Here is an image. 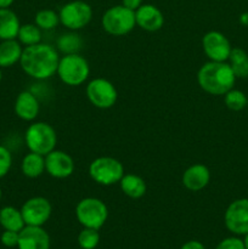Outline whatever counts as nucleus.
Returning a JSON list of instances; mask_svg holds the SVG:
<instances>
[{"mask_svg": "<svg viewBox=\"0 0 248 249\" xmlns=\"http://www.w3.org/2000/svg\"><path fill=\"white\" fill-rule=\"evenodd\" d=\"M58 61V53L53 46L38 43L23 49L19 65L29 77L44 80L57 72Z\"/></svg>", "mask_w": 248, "mask_h": 249, "instance_id": "f257e3e1", "label": "nucleus"}, {"mask_svg": "<svg viewBox=\"0 0 248 249\" xmlns=\"http://www.w3.org/2000/svg\"><path fill=\"white\" fill-rule=\"evenodd\" d=\"M197 82L202 90L211 95H225L235 85L236 75L226 62L209 61L199 68Z\"/></svg>", "mask_w": 248, "mask_h": 249, "instance_id": "f03ea898", "label": "nucleus"}, {"mask_svg": "<svg viewBox=\"0 0 248 249\" xmlns=\"http://www.w3.org/2000/svg\"><path fill=\"white\" fill-rule=\"evenodd\" d=\"M24 140L31 152L46 156L51 151L55 150L56 143H57V135H56L55 129L50 124L36 122L27 128Z\"/></svg>", "mask_w": 248, "mask_h": 249, "instance_id": "7ed1b4c3", "label": "nucleus"}, {"mask_svg": "<svg viewBox=\"0 0 248 249\" xmlns=\"http://www.w3.org/2000/svg\"><path fill=\"white\" fill-rule=\"evenodd\" d=\"M56 73L66 85L78 87L89 78L90 66L79 53H70L60 58Z\"/></svg>", "mask_w": 248, "mask_h": 249, "instance_id": "20e7f679", "label": "nucleus"}, {"mask_svg": "<svg viewBox=\"0 0 248 249\" xmlns=\"http://www.w3.org/2000/svg\"><path fill=\"white\" fill-rule=\"evenodd\" d=\"M101 23L105 31L111 36H125L136 26L135 11L123 5L112 6L104 14Z\"/></svg>", "mask_w": 248, "mask_h": 249, "instance_id": "39448f33", "label": "nucleus"}, {"mask_svg": "<svg viewBox=\"0 0 248 249\" xmlns=\"http://www.w3.org/2000/svg\"><path fill=\"white\" fill-rule=\"evenodd\" d=\"M75 216L84 228L100 230L108 218V209L101 199L87 197L75 207Z\"/></svg>", "mask_w": 248, "mask_h": 249, "instance_id": "423d86ee", "label": "nucleus"}, {"mask_svg": "<svg viewBox=\"0 0 248 249\" xmlns=\"http://www.w3.org/2000/svg\"><path fill=\"white\" fill-rule=\"evenodd\" d=\"M89 175L99 185L111 186L121 181L124 175V167L113 157H99L90 163Z\"/></svg>", "mask_w": 248, "mask_h": 249, "instance_id": "0eeeda50", "label": "nucleus"}, {"mask_svg": "<svg viewBox=\"0 0 248 249\" xmlns=\"http://www.w3.org/2000/svg\"><path fill=\"white\" fill-rule=\"evenodd\" d=\"M60 22L71 31H78L89 24L92 17V9L82 0L67 2L60 10Z\"/></svg>", "mask_w": 248, "mask_h": 249, "instance_id": "6e6552de", "label": "nucleus"}, {"mask_svg": "<svg viewBox=\"0 0 248 249\" xmlns=\"http://www.w3.org/2000/svg\"><path fill=\"white\" fill-rule=\"evenodd\" d=\"M87 96L91 105L101 109L113 107L118 99L114 85L105 78H95L89 82L87 85Z\"/></svg>", "mask_w": 248, "mask_h": 249, "instance_id": "1a4fd4ad", "label": "nucleus"}, {"mask_svg": "<svg viewBox=\"0 0 248 249\" xmlns=\"http://www.w3.org/2000/svg\"><path fill=\"white\" fill-rule=\"evenodd\" d=\"M53 207L45 197H32L24 202L21 208L22 216L26 225L43 226L50 219Z\"/></svg>", "mask_w": 248, "mask_h": 249, "instance_id": "9d476101", "label": "nucleus"}, {"mask_svg": "<svg viewBox=\"0 0 248 249\" xmlns=\"http://www.w3.org/2000/svg\"><path fill=\"white\" fill-rule=\"evenodd\" d=\"M225 226L235 235L248 233V199L240 198L231 202L226 208Z\"/></svg>", "mask_w": 248, "mask_h": 249, "instance_id": "9b49d317", "label": "nucleus"}, {"mask_svg": "<svg viewBox=\"0 0 248 249\" xmlns=\"http://www.w3.org/2000/svg\"><path fill=\"white\" fill-rule=\"evenodd\" d=\"M202 46L207 57L216 62H226L232 50L229 39L218 31H211L204 34Z\"/></svg>", "mask_w": 248, "mask_h": 249, "instance_id": "f8f14e48", "label": "nucleus"}, {"mask_svg": "<svg viewBox=\"0 0 248 249\" xmlns=\"http://www.w3.org/2000/svg\"><path fill=\"white\" fill-rule=\"evenodd\" d=\"M74 160L68 153L53 150L45 156V172L56 179H66L74 172Z\"/></svg>", "mask_w": 248, "mask_h": 249, "instance_id": "ddd939ff", "label": "nucleus"}, {"mask_svg": "<svg viewBox=\"0 0 248 249\" xmlns=\"http://www.w3.org/2000/svg\"><path fill=\"white\" fill-rule=\"evenodd\" d=\"M18 249H50V237L41 226L26 225L19 231Z\"/></svg>", "mask_w": 248, "mask_h": 249, "instance_id": "4468645a", "label": "nucleus"}, {"mask_svg": "<svg viewBox=\"0 0 248 249\" xmlns=\"http://www.w3.org/2000/svg\"><path fill=\"white\" fill-rule=\"evenodd\" d=\"M136 24L143 31L157 32L164 24V17L160 10L155 5H141L135 11Z\"/></svg>", "mask_w": 248, "mask_h": 249, "instance_id": "2eb2a0df", "label": "nucleus"}, {"mask_svg": "<svg viewBox=\"0 0 248 249\" xmlns=\"http://www.w3.org/2000/svg\"><path fill=\"white\" fill-rule=\"evenodd\" d=\"M211 181V172L204 164L191 165L182 174V184L190 191H201Z\"/></svg>", "mask_w": 248, "mask_h": 249, "instance_id": "dca6fc26", "label": "nucleus"}, {"mask_svg": "<svg viewBox=\"0 0 248 249\" xmlns=\"http://www.w3.org/2000/svg\"><path fill=\"white\" fill-rule=\"evenodd\" d=\"M40 105L35 95L31 91H22L15 101V113L18 118L32 122L38 117Z\"/></svg>", "mask_w": 248, "mask_h": 249, "instance_id": "f3484780", "label": "nucleus"}, {"mask_svg": "<svg viewBox=\"0 0 248 249\" xmlns=\"http://www.w3.org/2000/svg\"><path fill=\"white\" fill-rule=\"evenodd\" d=\"M19 19L17 15L12 10L0 9V40H9V39H17L18 34Z\"/></svg>", "mask_w": 248, "mask_h": 249, "instance_id": "a211bd4d", "label": "nucleus"}, {"mask_svg": "<svg viewBox=\"0 0 248 249\" xmlns=\"http://www.w3.org/2000/svg\"><path fill=\"white\" fill-rule=\"evenodd\" d=\"M21 43L17 39L1 40L0 43V67L7 68L19 62L22 56Z\"/></svg>", "mask_w": 248, "mask_h": 249, "instance_id": "6ab92c4d", "label": "nucleus"}, {"mask_svg": "<svg viewBox=\"0 0 248 249\" xmlns=\"http://www.w3.org/2000/svg\"><path fill=\"white\" fill-rule=\"evenodd\" d=\"M119 185L123 194L130 198H141L146 194V182L139 175L124 174L119 181Z\"/></svg>", "mask_w": 248, "mask_h": 249, "instance_id": "aec40b11", "label": "nucleus"}, {"mask_svg": "<svg viewBox=\"0 0 248 249\" xmlns=\"http://www.w3.org/2000/svg\"><path fill=\"white\" fill-rule=\"evenodd\" d=\"M21 170L24 177L35 179L45 172V156L29 152L22 160Z\"/></svg>", "mask_w": 248, "mask_h": 249, "instance_id": "412c9836", "label": "nucleus"}, {"mask_svg": "<svg viewBox=\"0 0 248 249\" xmlns=\"http://www.w3.org/2000/svg\"><path fill=\"white\" fill-rule=\"evenodd\" d=\"M0 225L4 228V230L19 232L26 226V224H24L21 211L15 207L7 206L0 209Z\"/></svg>", "mask_w": 248, "mask_h": 249, "instance_id": "4be33fe9", "label": "nucleus"}, {"mask_svg": "<svg viewBox=\"0 0 248 249\" xmlns=\"http://www.w3.org/2000/svg\"><path fill=\"white\" fill-rule=\"evenodd\" d=\"M229 61H230L229 65L236 78L248 77V53L243 49L232 48L229 56Z\"/></svg>", "mask_w": 248, "mask_h": 249, "instance_id": "5701e85b", "label": "nucleus"}, {"mask_svg": "<svg viewBox=\"0 0 248 249\" xmlns=\"http://www.w3.org/2000/svg\"><path fill=\"white\" fill-rule=\"evenodd\" d=\"M17 39L24 46H31L34 45V44H38L41 40V29L36 24H22L19 27Z\"/></svg>", "mask_w": 248, "mask_h": 249, "instance_id": "b1692460", "label": "nucleus"}, {"mask_svg": "<svg viewBox=\"0 0 248 249\" xmlns=\"http://www.w3.org/2000/svg\"><path fill=\"white\" fill-rule=\"evenodd\" d=\"M83 41L80 36L77 33H66L58 38L57 40V48L58 50L62 51L65 55H70V53H78V51L82 49Z\"/></svg>", "mask_w": 248, "mask_h": 249, "instance_id": "393cba45", "label": "nucleus"}, {"mask_svg": "<svg viewBox=\"0 0 248 249\" xmlns=\"http://www.w3.org/2000/svg\"><path fill=\"white\" fill-rule=\"evenodd\" d=\"M34 21H35V24L40 29L50 31V29H53L60 23V16L53 10L44 9L36 12Z\"/></svg>", "mask_w": 248, "mask_h": 249, "instance_id": "a878e982", "label": "nucleus"}, {"mask_svg": "<svg viewBox=\"0 0 248 249\" xmlns=\"http://www.w3.org/2000/svg\"><path fill=\"white\" fill-rule=\"evenodd\" d=\"M224 102L226 107L231 111H242L243 108L247 107V96L243 91L237 89H231L224 95Z\"/></svg>", "mask_w": 248, "mask_h": 249, "instance_id": "bb28decb", "label": "nucleus"}, {"mask_svg": "<svg viewBox=\"0 0 248 249\" xmlns=\"http://www.w3.org/2000/svg\"><path fill=\"white\" fill-rule=\"evenodd\" d=\"M100 233L96 229L84 228L78 235V243L82 249H95L99 246Z\"/></svg>", "mask_w": 248, "mask_h": 249, "instance_id": "cd10ccee", "label": "nucleus"}, {"mask_svg": "<svg viewBox=\"0 0 248 249\" xmlns=\"http://www.w3.org/2000/svg\"><path fill=\"white\" fill-rule=\"evenodd\" d=\"M12 165L11 152L5 146L0 145V179L6 177Z\"/></svg>", "mask_w": 248, "mask_h": 249, "instance_id": "c85d7f7f", "label": "nucleus"}, {"mask_svg": "<svg viewBox=\"0 0 248 249\" xmlns=\"http://www.w3.org/2000/svg\"><path fill=\"white\" fill-rule=\"evenodd\" d=\"M18 237H19V232H17V231L5 230L4 232L1 233L0 241H1V243L5 246V247L14 248V247H17V245H18Z\"/></svg>", "mask_w": 248, "mask_h": 249, "instance_id": "c756f323", "label": "nucleus"}, {"mask_svg": "<svg viewBox=\"0 0 248 249\" xmlns=\"http://www.w3.org/2000/svg\"><path fill=\"white\" fill-rule=\"evenodd\" d=\"M215 249H246L243 240L238 237H228L221 241Z\"/></svg>", "mask_w": 248, "mask_h": 249, "instance_id": "7c9ffc66", "label": "nucleus"}, {"mask_svg": "<svg viewBox=\"0 0 248 249\" xmlns=\"http://www.w3.org/2000/svg\"><path fill=\"white\" fill-rule=\"evenodd\" d=\"M122 5L133 11H136L142 5V0H122Z\"/></svg>", "mask_w": 248, "mask_h": 249, "instance_id": "2f4dec72", "label": "nucleus"}, {"mask_svg": "<svg viewBox=\"0 0 248 249\" xmlns=\"http://www.w3.org/2000/svg\"><path fill=\"white\" fill-rule=\"evenodd\" d=\"M180 249H206L204 248V246L202 245L199 241H189V242H186L185 245H182V247Z\"/></svg>", "mask_w": 248, "mask_h": 249, "instance_id": "473e14b6", "label": "nucleus"}, {"mask_svg": "<svg viewBox=\"0 0 248 249\" xmlns=\"http://www.w3.org/2000/svg\"><path fill=\"white\" fill-rule=\"evenodd\" d=\"M15 0H0V9H7L12 5Z\"/></svg>", "mask_w": 248, "mask_h": 249, "instance_id": "72a5a7b5", "label": "nucleus"}, {"mask_svg": "<svg viewBox=\"0 0 248 249\" xmlns=\"http://www.w3.org/2000/svg\"><path fill=\"white\" fill-rule=\"evenodd\" d=\"M240 22L242 24H245V26H248V14L246 12V14H242L240 16Z\"/></svg>", "mask_w": 248, "mask_h": 249, "instance_id": "f704fd0d", "label": "nucleus"}, {"mask_svg": "<svg viewBox=\"0 0 248 249\" xmlns=\"http://www.w3.org/2000/svg\"><path fill=\"white\" fill-rule=\"evenodd\" d=\"M243 245H245V248L248 249V233L245 235V240H243Z\"/></svg>", "mask_w": 248, "mask_h": 249, "instance_id": "c9c22d12", "label": "nucleus"}, {"mask_svg": "<svg viewBox=\"0 0 248 249\" xmlns=\"http://www.w3.org/2000/svg\"><path fill=\"white\" fill-rule=\"evenodd\" d=\"M1 79H2V73L1 71H0V82H1Z\"/></svg>", "mask_w": 248, "mask_h": 249, "instance_id": "e433bc0d", "label": "nucleus"}, {"mask_svg": "<svg viewBox=\"0 0 248 249\" xmlns=\"http://www.w3.org/2000/svg\"><path fill=\"white\" fill-rule=\"evenodd\" d=\"M1 196H2V192H1V187H0V199H1Z\"/></svg>", "mask_w": 248, "mask_h": 249, "instance_id": "4c0bfd02", "label": "nucleus"}, {"mask_svg": "<svg viewBox=\"0 0 248 249\" xmlns=\"http://www.w3.org/2000/svg\"><path fill=\"white\" fill-rule=\"evenodd\" d=\"M247 107H248V96H247Z\"/></svg>", "mask_w": 248, "mask_h": 249, "instance_id": "58836bf2", "label": "nucleus"}]
</instances>
